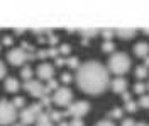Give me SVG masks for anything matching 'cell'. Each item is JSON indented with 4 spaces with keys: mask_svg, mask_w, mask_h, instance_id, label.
I'll use <instances>...</instances> for the list:
<instances>
[{
    "mask_svg": "<svg viewBox=\"0 0 149 126\" xmlns=\"http://www.w3.org/2000/svg\"><path fill=\"white\" fill-rule=\"evenodd\" d=\"M109 68L103 67L100 61H85L76 70V84L83 92L90 96H98L109 87Z\"/></svg>",
    "mask_w": 149,
    "mask_h": 126,
    "instance_id": "6da1fadb",
    "label": "cell"
},
{
    "mask_svg": "<svg viewBox=\"0 0 149 126\" xmlns=\"http://www.w3.org/2000/svg\"><path fill=\"white\" fill-rule=\"evenodd\" d=\"M130 68V58L125 53H113L109 60V70L115 75H124L127 73Z\"/></svg>",
    "mask_w": 149,
    "mask_h": 126,
    "instance_id": "7a4b0ae2",
    "label": "cell"
},
{
    "mask_svg": "<svg viewBox=\"0 0 149 126\" xmlns=\"http://www.w3.org/2000/svg\"><path fill=\"white\" fill-rule=\"evenodd\" d=\"M17 109L15 106L7 101V99H0V126H9L14 125L15 118H17Z\"/></svg>",
    "mask_w": 149,
    "mask_h": 126,
    "instance_id": "3957f363",
    "label": "cell"
},
{
    "mask_svg": "<svg viewBox=\"0 0 149 126\" xmlns=\"http://www.w3.org/2000/svg\"><path fill=\"white\" fill-rule=\"evenodd\" d=\"M41 114H42V106H41L39 102H36V104H32V106L20 109L19 118H20V123H22V125H34Z\"/></svg>",
    "mask_w": 149,
    "mask_h": 126,
    "instance_id": "277c9868",
    "label": "cell"
},
{
    "mask_svg": "<svg viewBox=\"0 0 149 126\" xmlns=\"http://www.w3.org/2000/svg\"><path fill=\"white\" fill-rule=\"evenodd\" d=\"M34 58V55H29L24 48H12L7 53V61L14 67H22L27 60Z\"/></svg>",
    "mask_w": 149,
    "mask_h": 126,
    "instance_id": "5b68a950",
    "label": "cell"
},
{
    "mask_svg": "<svg viewBox=\"0 0 149 126\" xmlns=\"http://www.w3.org/2000/svg\"><path fill=\"white\" fill-rule=\"evenodd\" d=\"M71 99H73V92L70 87H59L53 94V102L59 107H68L71 104Z\"/></svg>",
    "mask_w": 149,
    "mask_h": 126,
    "instance_id": "8992f818",
    "label": "cell"
},
{
    "mask_svg": "<svg viewBox=\"0 0 149 126\" xmlns=\"http://www.w3.org/2000/svg\"><path fill=\"white\" fill-rule=\"evenodd\" d=\"M88 111H90V104H88L86 101H76V102H71L70 106L66 107V113H68L70 116H73V119L74 118L81 119Z\"/></svg>",
    "mask_w": 149,
    "mask_h": 126,
    "instance_id": "52a82bcc",
    "label": "cell"
},
{
    "mask_svg": "<svg viewBox=\"0 0 149 126\" xmlns=\"http://www.w3.org/2000/svg\"><path fill=\"white\" fill-rule=\"evenodd\" d=\"M24 89L27 90L32 97H42L47 96L46 85L41 82V80H29V82H24Z\"/></svg>",
    "mask_w": 149,
    "mask_h": 126,
    "instance_id": "ba28073f",
    "label": "cell"
},
{
    "mask_svg": "<svg viewBox=\"0 0 149 126\" xmlns=\"http://www.w3.org/2000/svg\"><path fill=\"white\" fill-rule=\"evenodd\" d=\"M36 75H37L39 80L49 82L51 78H54L53 77V75H54V67H53L51 63H41V65L36 68Z\"/></svg>",
    "mask_w": 149,
    "mask_h": 126,
    "instance_id": "9c48e42d",
    "label": "cell"
},
{
    "mask_svg": "<svg viewBox=\"0 0 149 126\" xmlns=\"http://www.w3.org/2000/svg\"><path fill=\"white\" fill-rule=\"evenodd\" d=\"M112 90H113L115 94H124V92H127V80L124 77H117L112 82Z\"/></svg>",
    "mask_w": 149,
    "mask_h": 126,
    "instance_id": "30bf717a",
    "label": "cell"
},
{
    "mask_svg": "<svg viewBox=\"0 0 149 126\" xmlns=\"http://www.w3.org/2000/svg\"><path fill=\"white\" fill-rule=\"evenodd\" d=\"M134 55L136 56H139V58H146L149 56V44L148 43H137V44H134Z\"/></svg>",
    "mask_w": 149,
    "mask_h": 126,
    "instance_id": "8fae6325",
    "label": "cell"
},
{
    "mask_svg": "<svg viewBox=\"0 0 149 126\" xmlns=\"http://www.w3.org/2000/svg\"><path fill=\"white\" fill-rule=\"evenodd\" d=\"M19 89H20V84H19V80L15 77H7L5 78V90H7V92L15 94Z\"/></svg>",
    "mask_w": 149,
    "mask_h": 126,
    "instance_id": "7c38bea8",
    "label": "cell"
},
{
    "mask_svg": "<svg viewBox=\"0 0 149 126\" xmlns=\"http://www.w3.org/2000/svg\"><path fill=\"white\" fill-rule=\"evenodd\" d=\"M36 126H54V123L51 121V118H49V114H47V113H42L41 116L37 118Z\"/></svg>",
    "mask_w": 149,
    "mask_h": 126,
    "instance_id": "4fadbf2b",
    "label": "cell"
},
{
    "mask_svg": "<svg viewBox=\"0 0 149 126\" xmlns=\"http://www.w3.org/2000/svg\"><path fill=\"white\" fill-rule=\"evenodd\" d=\"M136 32H137L136 29H115V34H117L120 39H130V38H134V34H136Z\"/></svg>",
    "mask_w": 149,
    "mask_h": 126,
    "instance_id": "5bb4252c",
    "label": "cell"
},
{
    "mask_svg": "<svg viewBox=\"0 0 149 126\" xmlns=\"http://www.w3.org/2000/svg\"><path fill=\"white\" fill-rule=\"evenodd\" d=\"M47 114L51 118V121L53 123H61L63 121V116H68V113H59V111H47Z\"/></svg>",
    "mask_w": 149,
    "mask_h": 126,
    "instance_id": "9a60e30c",
    "label": "cell"
},
{
    "mask_svg": "<svg viewBox=\"0 0 149 126\" xmlns=\"http://www.w3.org/2000/svg\"><path fill=\"white\" fill-rule=\"evenodd\" d=\"M32 68L31 67H22V70H20V77L24 78V82H29V80H32Z\"/></svg>",
    "mask_w": 149,
    "mask_h": 126,
    "instance_id": "2e32d148",
    "label": "cell"
},
{
    "mask_svg": "<svg viewBox=\"0 0 149 126\" xmlns=\"http://www.w3.org/2000/svg\"><path fill=\"white\" fill-rule=\"evenodd\" d=\"M80 32H81V36H83L85 39L86 38H95V36H98L100 34V29H80Z\"/></svg>",
    "mask_w": 149,
    "mask_h": 126,
    "instance_id": "e0dca14e",
    "label": "cell"
},
{
    "mask_svg": "<svg viewBox=\"0 0 149 126\" xmlns=\"http://www.w3.org/2000/svg\"><path fill=\"white\" fill-rule=\"evenodd\" d=\"M137 107H139V102H136V101H132V99H130V101L125 102L124 109H125L127 113H136V111H137Z\"/></svg>",
    "mask_w": 149,
    "mask_h": 126,
    "instance_id": "ac0fdd59",
    "label": "cell"
},
{
    "mask_svg": "<svg viewBox=\"0 0 149 126\" xmlns=\"http://www.w3.org/2000/svg\"><path fill=\"white\" fill-rule=\"evenodd\" d=\"M136 77L139 78V80H142V78L148 77V68L144 67V65H141V67L136 68Z\"/></svg>",
    "mask_w": 149,
    "mask_h": 126,
    "instance_id": "d6986e66",
    "label": "cell"
},
{
    "mask_svg": "<svg viewBox=\"0 0 149 126\" xmlns=\"http://www.w3.org/2000/svg\"><path fill=\"white\" fill-rule=\"evenodd\" d=\"M107 116H109V118H113V119H120V118L124 116V109H122V107H117V109L110 111Z\"/></svg>",
    "mask_w": 149,
    "mask_h": 126,
    "instance_id": "ffe728a7",
    "label": "cell"
},
{
    "mask_svg": "<svg viewBox=\"0 0 149 126\" xmlns=\"http://www.w3.org/2000/svg\"><path fill=\"white\" fill-rule=\"evenodd\" d=\"M100 34L105 38V41H112L113 34H115V29H100Z\"/></svg>",
    "mask_w": 149,
    "mask_h": 126,
    "instance_id": "44dd1931",
    "label": "cell"
},
{
    "mask_svg": "<svg viewBox=\"0 0 149 126\" xmlns=\"http://www.w3.org/2000/svg\"><path fill=\"white\" fill-rule=\"evenodd\" d=\"M66 65L70 68H76V70H78V68H80V60L76 58V56H71V58L66 60Z\"/></svg>",
    "mask_w": 149,
    "mask_h": 126,
    "instance_id": "7402d4cb",
    "label": "cell"
},
{
    "mask_svg": "<svg viewBox=\"0 0 149 126\" xmlns=\"http://www.w3.org/2000/svg\"><path fill=\"white\" fill-rule=\"evenodd\" d=\"M59 89V85H58V80H54V78H51L49 82L46 84V90H47V94L51 92V90H58Z\"/></svg>",
    "mask_w": 149,
    "mask_h": 126,
    "instance_id": "603a6c76",
    "label": "cell"
},
{
    "mask_svg": "<svg viewBox=\"0 0 149 126\" xmlns=\"http://www.w3.org/2000/svg\"><path fill=\"white\" fill-rule=\"evenodd\" d=\"M148 89V85H144L142 82H137L136 85H134V92L136 94H139V96H144V90Z\"/></svg>",
    "mask_w": 149,
    "mask_h": 126,
    "instance_id": "cb8c5ba5",
    "label": "cell"
},
{
    "mask_svg": "<svg viewBox=\"0 0 149 126\" xmlns=\"http://www.w3.org/2000/svg\"><path fill=\"white\" fill-rule=\"evenodd\" d=\"M102 49L105 51V53H112V51L115 49V44H113L112 41H105V43L102 44Z\"/></svg>",
    "mask_w": 149,
    "mask_h": 126,
    "instance_id": "d4e9b609",
    "label": "cell"
},
{
    "mask_svg": "<svg viewBox=\"0 0 149 126\" xmlns=\"http://www.w3.org/2000/svg\"><path fill=\"white\" fill-rule=\"evenodd\" d=\"M139 106H141V107H144V109H149V96H148V94L141 96V99H139Z\"/></svg>",
    "mask_w": 149,
    "mask_h": 126,
    "instance_id": "484cf974",
    "label": "cell"
},
{
    "mask_svg": "<svg viewBox=\"0 0 149 126\" xmlns=\"http://www.w3.org/2000/svg\"><path fill=\"white\" fill-rule=\"evenodd\" d=\"M24 102H26V101H24V97H15V99L12 101V104L15 106V109H19V107H20V109H24Z\"/></svg>",
    "mask_w": 149,
    "mask_h": 126,
    "instance_id": "4316f807",
    "label": "cell"
},
{
    "mask_svg": "<svg viewBox=\"0 0 149 126\" xmlns=\"http://www.w3.org/2000/svg\"><path fill=\"white\" fill-rule=\"evenodd\" d=\"M120 126H136V121H134L132 118H125V119H122Z\"/></svg>",
    "mask_w": 149,
    "mask_h": 126,
    "instance_id": "83f0119b",
    "label": "cell"
},
{
    "mask_svg": "<svg viewBox=\"0 0 149 126\" xmlns=\"http://www.w3.org/2000/svg\"><path fill=\"white\" fill-rule=\"evenodd\" d=\"M70 126H85V123H83V119L74 118V119H71V121H70Z\"/></svg>",
    "mask_w": 149,
    "mask_h": 126,
    "instance_id": "f1b7e54d",
    "label": "cell"
},
{
    "mask_svg": "<svg viewBox=\"0 0 149 126\" xmlns=\"http://www.w3.org/2000/svg\"><path fill=\"white\" fill-rule=\"evenodd\" d=\"M5 75H7V68H5V65H3L2 60H0V80L5 77Z\"/></svg>",
    "mask_w": 149,
    "mask_h": 126,
    "instance_id": "f546056e",
    "label": "cell"
},
{
    "mask_svg": "<svg viewBox=\"0 0 149 126\" xmlns=\"http://www.w3.org/2000/svg\"><path fill=\"white\" fill-rule=\"evenodd\" d=\"M95 126H115V125L112 123L110 119H103V121H100V123H97Z\"/></svg>",
    "mask_w": 149,
    "mask_h": 126,
    "instance_id": "4dcf8cb0",
    "label": "cell"
},
{
    "mask_svg": "<svg viewBox=\"0 0 149 126\" xmlns=\"http://www.w3.org/2000/svg\"><path fill=\"white\" fill-rule=\"evenodd\" d=\"M70 46H68V44H61V46H59V53H63V55H68V53H70Z\"/></svg>",
    "mask_w": 149,
    "mask_h": 126,
    "instance_id": "1f68e13d",
    "label": "cell"
},
{
    "mask_svg": "<svg viewBox=\"0 0 149 126\" xmlns=\"http://www.w3.org/2000/svg\"><path fill=\"white\" fill-rule=\"evenodd\" d=\"M61 80H63V82H65V84H68V82H71V75H70V73H61Z\"/></svg>",
    "mask_w": 149,
    "mask_h": 126,
    "instance_id": "d6a6232c",
    "label": "cell"
},
{
    "mask_svg": "<svg viewBox=\"0 0 149 126\" xmlns=\"http://www.w3.org/2000/svg\"><path fill=\"white\" fill-rule=\"evenodd\" d=\"M2 44H3V46H10V44H12V38H10V36H5V38L2 39Z\"/></svg>",
    "mask_w": 149,
    "mask_h": 126,
    "instance_id": "836d02e7",
    "label": "cell"
},
{
    "mask_svg": "<svg viewBox=\"0 0 149 126\" xmlns=\"http://www.w3.org/2000/svg\"><path fill=\"white\" fill-rule=\"evenodd\" d=\"M65 63H66V60L59 58V56H58V58H56V67H63V65H65Z\"/></svg>",
    "mask_w": 149,
    "mask_h": 126,
    "instance_id": "e575fe53",
    "label": "cell"
},
{
    "mask_svg": "<svg viewBox=\"0 0 149 126\" xmlns=\"http://www.w3.org/2000/svg\"><path fill=\"white\" fill-rule=\"evenodd\" d=\"M58 126H70V123H66V121H61V123H58Z\"/></svg>",
    "mask_w": 149,
    "mask_h": 126,
    "instance_id": "d590c367",
    "label": "cell"
},
{
    "mask_svg": "<svg viewBox=\"0 0 149 126\" xmlns=\"http://www.w3.org/2000/svg\"><path fill=\"white\" fill-rule=\"evenodd\" d=\"M144 60H146V63H144V67H146V68H149V56H146Z\"/></svg>",
    "mask_w": 149,
    "mask_h": 126,
    "instance_id": "8d00e7d4",
    "label": "cell"
},
{
    "mask_svg": "<svg viewBox=\"0 0 149 126\" xmlns=\"http://www.w3.org/2000/svg\"><path fill=\"white\" fill-rule=\"evenodd\" d=\"M136 126H149V125H146V123H136Z\"/></svg>",
    "mask_w": 149,
    "mask_h": 126,
    "instance_id": "74e56055",
    "label": "cell"
},
{
    "mask_svg": "<svg viewBox=\"0 0 149 126\" xmlns=\"http://www.w3.org/2000/svg\"><path fill=\"white\" fill-rule=\"evenodd\" d=\"M142 32H146V34H149V27H144V29H142Z\"/></svg>",
    "mask_w": 149,
    "mask_h": 126,
    "instance_id": "f35d334b",
    "label": "cell"
},
{
    "mask_svg": "<svg viewBox=\"0 0 149 126\" xmlns=\"http://www.w3.org/2000/svg\"><path fill=\"white\" fill-rule=\"evenodd\" d=\"M14 126H24V125H22V123H20V125H14Z\"/></svg>",
    "mask_w": 149,
    "mask_h": 126,
    "instance_id": "ab89813d",
    "label": "cell"
},
{
    "mask_svg": "<svg viewBox=\"0 0 149 126\" xmlns=\"http://www.w3.org/2000/svg\"><path fill=\"white\" fill-rule=\"evenodd\" d=\"M148 90H149V82H148Z\"/></svg>",
    "mask_w": 149,
    "mask_h": 126,
    "instance_id": "60d3db41",
    "label": "cell"
},
{
    "mask_svg": "<svg viewBox=\"0 0 149 126\" xmlns=\"http://www.w3.org/2000/svg\"><path fill=\"white\" fill-rule=\"evenodd\" d=\"M0 48H2V44H0Z\"/></svg>",
    "mask_w": 149,
    "mask_h": 126,
    "instance_id": "b9f144b4",
    "label": "cell"
}]
</instances>
